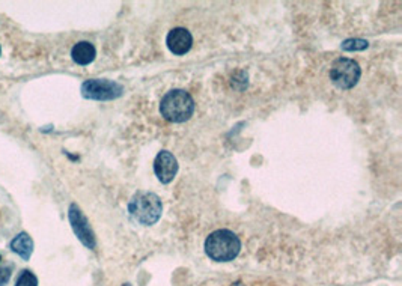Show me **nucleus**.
I'll use <instances>...</instances> for the list:
<instances>
[{
    "instance_id": "f257e3e1",
    "label": "nucleus",
    "mask_w": 402,
    "mask_h": 286,
    "mask_svg": "<svg viewBox=\"0 0 402 286\" xmlns=\"http://www.w3.org/2000/svg\"><path fill=\"white\" fill-rule=\"evenodd\" d=\"M241 250V241L234 232L228 229H218L205 241L207 255L217 262H229L237 258Z\"/></svg>"
},
{
    "instance_id": "f03ea898",
    "label": "nucleus",
    "mask_w": 402,
    "mask_h": 286,
    "mask_svg": "<svg viewBox=\"0 0 402 286\" xmlns=\"http://www.w3.org/2000/svg\"><path fill=\"white\" fill-rule=\"evenodd\" d=\"M160 111L169 123H186L195 111L191 95L182 89H173L164 95L160 102Z\"/></svg>"
},
{
    "instance_id": "7ed1b4c3",
    "label": "nucleus",
    "mask_w": 402,
    "mask_h": 286,
    "mask_svg": "<svg viewBox=\"0 0 402 286\" xmlns=\"http://www.w3.org/2000/svg\"><path fill=\"white\" fill-rule=\"evenodd\" d=\"M128 211L136 222L151 226L161 217L163 205L160 197L150 192H137L128 204Z\"/></svg>"
},
{
    "instance_id": "20e7f679",
    "label": "nucleus",
    "mask_w": 402,
    "mask_h": 286,
    "mask_svg": "<svg viewBox=\"0 0 402 286\" xmlns=\"http://www.w3.org/2000/svg\"><path fill=\"white\" fill-rule=\"evenodd\" d=\"M360 66L353 59L340 57L330 68V79L340 89H351L360 79Z\"/></svg>"
},
{
    "instance_id": "39448f33",
    "label": "nucleus",
    "mask_w": 402,
    "mask_h": 286,
    "mask_svg": "<svg viewBox=\"0 0 402 286\" xmlns=\"http://www.w3.org/2000/svg\"><path fill=\"white\" fill-rule=\"evenodd\" d=\"M122 86L116 82L106 79H91L82 84V95L87 100L107 101L115 100L122 95Z\"/></svg>"
},
{
    "instance_id": "423d86ee",
    "label": "nucleus",
    "mask_w": 402,
    "mask_h": 286,
    "mask_svg": "<svg viewBox=\"0 0 402 286\" xmlns=\"http://www.w3.org/2000/svg\"><path fill=\"white\" fill-rule=\"evenodd\" d=\"M68 215H69V223H71V228L77 235V238L80 240L87 249H94L95 235L89 226V222H87V219L80 211V208H78L76 204H73L71 206H69Z\"/></svg>"
},
{
    "instance_id": "0eeeda50",
    "label": "nucleus",
    "mask_w": 402,
    "mask_h": 286,
    "mask_svg": "<svg viewBox=\"0 0 402 286\" xmlns=\"http://www.w3.org/2000/svg\"><path fill=\"white\" fill-rule=\"evenodd\" d=\"M154 170L163 184H169L178 172V161L169 151H161L155 157Z\"/></svg>"
},
{
    "instance_id": "6e6552de",
    "label": "nucleus",
    "mask_w": 402,
    "mask_h": 286,
    "mask_svg": "<svg viewBox=\"0 0 402 286\" xmlns=\"http://www.w3.org/2000/svg\"><path fill=\"white\" fill-rule=\"evenodd\" d=\"M168 47L173 55H186L187 51L191 48L193 44V38H191V33L184 29V28H175L169 32L168 35Z\"/></svg>"
},
{
    "instance_id": "1a4fd4ad",
    "label": "nucleus",
    "mask_w": 402,
    "mask_h": 286,
    "mask_svg": "<svg viewBox=\"0 0 402 286\" xmlns=\"http://www.w3.org/2000/svg\"><path fill=\"white\" fill-rule=\"evenodd\" d=\"M71 56L73 60L78 65H89L94 62L95 56H97V50L87 41L77 42V44L71 50Z\"/></svg>"
},
{
    "instance_id": "9d476101",
    "label": "nucleus",
    "mask_w": 402,
    "mask_h": 286,
    "mask_svg": "<svg viewBox=\"0 0 402 286\" xmlns=\"http://www.w3.org/2000/svg\"><path fill=\"white\" fill-rule=\"evenodd\" d=\"M11 250L21 259H24V261H29L33 253V241L29 237V233L20 232L19 235L11 241Z\"/></svg>"
},
{
    "instance_id": "9b49d317",
    "label": "nucleus",
    "mask_w": 402,
    "mask_h": 286,
    "mask_svg": "<svg viewBox=\"0 0 402 286\" xmlns=\"http://www.w3.org/2000/svg\"><path fill=\"white\" fill-rule=\"evenodd\" d=\"M15 286H38V279L32 271L26 270L20 274L19 279H17Z\"/></svg>"
},
{
    "instance_id": "f8f14e48",
    "label": "nucleus",
    "mask_w": 402,
    "mask_h": 286,
    "mask_svg": "<svg viewBox=\"0 0 402 286\" xmlns=\"http://www.w3.org/2000/svg\"><path fill=\"white\" fill-rule=\"evenodd\" d=\"M342 48L347 50V51L365 50V48H368V41L359 39V38H356V39H347V41H344Z\"/></svg>"
},
{
    "instance_id": "ddd939ff",
    "label": "nucleus",
    "mask_w": 402,
    "mask_h": 286,
    "mask_svg": "<svg viewBox=\"0 0 402 286\" xmlns=\"http://www.w3.org/2000/svg\"><path fill=\"white\" fill-rule=\"evenodd\" d=\"M11 277V268H0V286H5Z\"/></svg>"
},
{
    "instance_id": "4468645a",
    "label": "nucleus",
    "mask_w": 402,
    "mask_h": 286,
    "mask_svg": "<svg viewBox=\"0 0 402 286\" xmlns=\"http://www.w3.org/2000/svg\"><path fill=\"white\" fill-rule=\"evenodd\" d=\"M231 286H244L241 282H235V283H232Z\"/></svg>"
},
{
    "instance_id": "2eb2a0df",
    "label": "nucleus",
    "mask_w": 402,
    "mask_h": 286,
    "mask_svg": "<svg viewBox=\"0 0 402 286\" xmlns=\"http://www.w3.org/2000/svg\"><path fill=\"white\" fill-rule=\"evenodd\" d=\"M124 286H131V285H128V283H125V285H124Z\"/></svg>"
},
{
    "instance_id": "dca6fc26",
    "label": "nucleus",
    "mask_w": 402,
    "mask_h": 286,
    "mask_svg": "<svg viewBox=\"0 0 402 286\" xmlns=\"http://www.w3.org/2000/svg\"><path fill=\"white\" fill-rule=\"evenodd\" d=\"M0 53H2V48H0Z\"/></svg>"
},
{
    "instance_id": "f3484780",
    "label": "nucleus",
    "mask_w": 402,
    "mask_h": 286,
    "mask_svg": "<svg viewBox=\"0 0 402 286\" xmlns=\"http://www.w3.org/2000/svg\"><path fill=\"white\" fill-rule=\"evenodd\" d=\"M0 259H2V256H0Z\"/></svg>"
}]
</instances>
